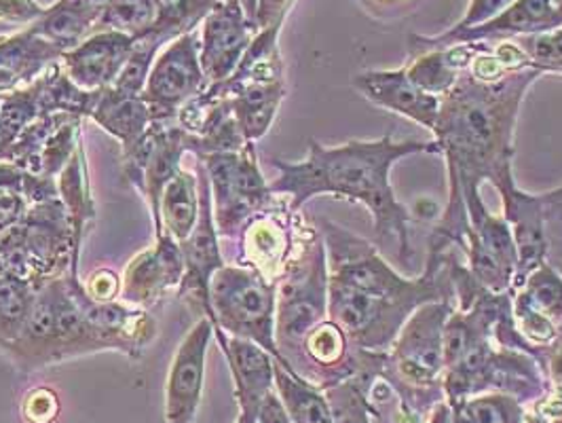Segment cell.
Listing matches in <instances>:
<instances>
[{
  "label": "cell",
  "mask_w": 562,
  "mask_h": 423,
  "mask_svg": "<svg viewBox=\"0 0 562 423\" xmlns=\"http://www.w3.org/2000/svg\"><path fill=\"white\" fill-rule=\"evenodd\" d=\"M79 260L81 254L59 198L32 205L22 223L0 233V269L38 288L66 274L79 276Z\"/></svg>",
  "instance_id": "cell-5"
},
{
  "label": "cell",
  "mask_w": 562,
  "mask_h": 423,
  "mask_svg": "<svg viewBox=\"0 0 562 423\" xmlns=\"http://www.w3.org/2000/svg\"><path fill=\"white\" fill-rule=\"evenodd\" d=\"M11 30H13L11 24H4V22H0V36H2V34H7V32H11Z\"/></svg>",
  "instance_id": "cell-44"
},
{
  "label": "cell",
  "mask_w": 562,
  "mask_h": 423,
  "mask_svg": "<svg viewBox=\"0 0 562 423\" xmlns=\"http://www.w3.org/2000/svg\"><path fill=\"white\" fill-rule=\"evenodd\" d=\"M353 87L374 107L402 114L429 132L438 123L442 98L419 89L408 79L406 68L362 73L353 77Z\"/></svg>",
  "instance_id": "cell-21"
},
{
  "label": "cell",
  "mask_w": 562,
  "mask_h": 423,
  "mask_svg": "<svg viewBox=\"0 0 562 423\" xmlns=\"http://www.w3.org/2000/svg\"><path fill=\"white\" fill-rule=\"evenodd\" d=\"M512 318L514 326L531 347H550L561 337V329L535 305L533 301L522 292L512 294Z\"/></svg>",
  "instance_id": "cell-33"
},
{
  "label": "cell",
  "mask_w": 562,
  "mask_h": 423,
  "mask_svg": "<svg viewBox=\"0 0 562 423\" xmlns=\"http://www.w3.org/2000/svg\"><path fill=\"white\" fill-rule=\"evenodd\" d=\"M136 49V41L123 32L100 30L61 56V66L72 84L85 91H102L113 87L127 59Z\"/></svg>",
  "instance_id": "cell-19"
},
{
  "label": "cell",
  "mask_w": 562,
  "mask_h": 423,
  "mask_svg": "<svg viewBox=\"0 0 562 423\" xmlns=\"http://www.w3.org/2000/svg\"><path fill=\"white\" fill-rule=\"evenodd\" d=\"M210 178L214 223L221 237L237 240L254 216L273 208V199L258 168L256 146L248 142L241 151L212 153L199 159Z\"/></svg>",
  "instance_id": "cell-7"
},
{
  "label": "cell",
  "mask_w": 562,
  "mask_h": 423,
  "mask_svg": "<svg viewBox=\"0 0 562 423\" xmlns=\"http://www.w3.org/2000/svg\"><path fill=\"white\" fill-rule=\"evenodd\" d=\"M2 354L24 372L64 363L57 329V280L38 288L22 333Z\"/></svg>",
  "instance_id": "cell-18"
},
{
  "label": "cell",
  "mask_w": 562,
  "mask_h": 423,
  "mask_svg": "<svg viewBox=\"0 0 562 423\" xmlns=\"http://www.w3.org/2000/svg\"><path fill=\"white\" fill-rule=\"evenodd\" d=\"M256 423H292L276 390L262 400V404H260V409H258Z\"/></svg>",
  "instance_id": "cell-41"
},
{
  "label": "cell",
  "mask_w": 562,
  "mask_h": 423,
  "mask_svg": "<svg viewBox=\"0 0 562 423\" xmlns=\"http://www.w3.org/2000/svg\"><path fill=\"white\" fill-rule=\"evenodd\" d=\"M59 415V398L49 388H34L24 396L22 418L26 423H54Z\"/></svg>",
  "instance_id": "cell-37"
},
{
  "label": "cell",
  "mask_w": 562,
  "mask_h": 423,
  "mask_svg": "<svg viewBox=\"0 0 562 423\" xmlns=\"http://www.w3.org/2000/svg\"><path fill=\"white\" fill-rule=\"evenodd\" d=\"M11 148H13V138L7 134V130H4V125L0 121V162L7 164Z\"/></svg>",
  "instance_id": "cell-43"
},
{
  "label": "cell",
  "mask_w": 562,
  "mask_h": 423,
  "mask_svg": "<svg viewBox=\"0 0 562 423\" xmlns=\"http://www.w3.org/2000/svg\"><path fill=\"white\" fill-rule=\"evenodd\" d=\"M457 297L425 303L395 337L390 363L402 381L413 388H434L445 377V326Z\"/></svg>",
  "instance_id": "cell-9"
},
{
  "label": "cell",
  "mask_w": 562,
  "mask_h": 423,
  "mask_svg": "<svg viewBox=\"0 0 562 423\" xmlns=\"http://www.w3.org/2000/svg\"><path fill=\"white\" fill-rule=\"evenodd\" d=\"M184 276L180 244L168 235L155 237V246L136 254L121 278V299L134 308H153L169 290L178 288Z\"/></svg>",
  "instance_id": "cell-16"
},
{
  "label": "cell",
  "mask_w": 562,
  "mask_h": 423,
  "mask_svg": "<svg viewBox=\"0 0 562 423\" xmlns=\"http://www.w3.org/2000/svg\"><path fill=\"white\" fill-rule=\"evenodd\" d=\"M61 56V52L32 29L0 38V93L32 84Z\"/></svg>",
  "instance_id": "cell-23"
},
{
  "label": "cell",
  "mask_w": 562,
  "mask_h": 423,
  "mask_svg": "<svg viewBox=\"0 0 562 423\" xmlns=\"http://www.w3.org/2000/svg\"><path fill=\"white\" fill-rule=\"evenodd\" d=\"M520 290L562 331V274L559 267L543 263L527 278Z\"/></svg>",
  "instance_id": "cell-34"
},
{
  "label": "cell",
  "mask_w": 562,
  "mask_h": 423,
  "mask_svg": "<svg viewBox=\"0 0 562 423\" xmlns=\"http://www.w3.org/2000/svg\"><path fill=\"white\" fill-rule=\"evenodd\" d=\"M104 2L106 0H59L30 29L52 43L57 52L66 54L79 47L87 34L95 30Z\"/></svg>",
  "instance_id": "cell-24"
},
{
  "label": "cell",
  "mask_w": 562,
  "mask_h": 423,
  "mask_svg": "<svg viewBox=\"0 0 562 423\" xmlns=\"http://www.w3.org/2000/svg\"><path fill=\"white\" fill-rule=\"evenodd\" d=\"M252 22L239 0H218L205 15L199 62L207 85L225 84L237 70L254 41Z\"/></svg>",
  "instance_id": "cell-13"
},
{
  "label": "cell",
  "mask_w": 562,
  "mask_h": 423,
  "mask_svg": "<svg viewBox=\"0 0 562 423\" xmlns=\"http://www.w3.org/2000/svg\"><path fill=\"white\" fill-rule=\"evenodd\" d=\"M504 219L512 229L514 246L518 254V267L512 282V294L522 288L527 278L537 267L548 263V214L543 196H531L520 191L516 185L507 187L502 193Z\"/></svg>",
  "instance_id": "cell-17"
},
{
  "label": "cell",
  "mask_w": 562,
  "mask_h": 423,
  "mask_svg": "<svg viewBox=\"0 0 562 423\" xmlns=\"http://www.w3.org/2000/svg\"><path fill=\"white\" fill-rule=\"evenodd\" d=\"M38 286L0 269V352L22 333Z\"/></svg>",
  "instance_id": "cell-30"
},
{
  "label": "cell",
  "mask_w": 562,
  "mask_h": 423,
  "mask_svg": "<svg viewBox=\"0 0 562 423\" xmlns=\"http://www.w3.org/2000/svg\"><path fill=\"white\" fill-rule=\"evenodd\" d=\"M452 423H522L520 400L512 394L468 396L449 402Z\"/></svg>",
  "instance_id": "cell-31"
},
{
  "label": "cell",
  "mask_w": 562,
  "mask_h": 423,
  "mask_svg": "<svg viewBox=\"0 0 562 423\" xmlns=\"http://www.w3.org/2000/svg\"><path fill=\"white\" fill-rule=\"evenodd\" d=\"M199 219L193 233L180 244L184 256V276L178 286V294L195 310L212 320L210 283L218 269L225 267V258L218 246V231L214 223V205L210 178L198 159Z\"/></svg>",
  "instance_id": "cell-11"
},
{
  "label": "cell",
  "mask_w": 562,
  "mask_h": 423,
  "mask_svg": "<svg viewBox=\"0 0 562 423\" xmlns=\"http://www.w3.org/2000/svg\"><path fill=\"white\" fill-rule=\"evenodd\" d=\"M276 392L292 423H335L326 394L276 360Z\"/></svg>",
  "instance_id": "cell-29"
},
{
  "label": "cell",
  "mask_w": 562,
  "mask_h": 423,
  "mask_svg": "<svg viewBox=\"0 0 562 423\" xmlns=\"http://www.w3.org/2000/svg\"><path fill=\"white\" fill-rule=\"evenodd\" d=\"M541 75L537 68H522L509 70L495 81H482L463 70L454 87L442 96L434 136L447 157L450 198L429 244L463 248L470 231L463 198L470 191H480L484 180L497 187L499 193L516 185L512 174L514 127L527 91Z\"/></svg>",
  "instance_id": "cell-1"
},
{
  "label": "cell",
  "mask_w": 562,
  "mask_h": 423,
  "mask_svg": "<svg viewBox=\"0 0 562 423\" xmlns=\"http://www.w3.org/2000/svg\"><path fill=\"white\" fill-rule=\"evenodd\" d=\"M419 153H440L438 144L425 141H351L340 146H322L310 141V155L299 164L273 159L280 176L269 185L271 193L288 198L290 212H299L317 196L349 199L368 208L379 242H397L400 260L413 256L411 221L413 214L395 198L390 180L400 159Z\"/></svg>",
  "instance_id": "cell-3"
},
{
  "label": "cell",
  "mask_w": 562,
  "mask_h": 423,
  "mask_svg": "<svg viewBox=\"0 0 562 423\" xmlns=\"http://www.w3.org/2000/svg\"><path fill=\"white\" fill-rule=\"evenodd\" d=\"M47 9L34 0H0V22L4 24H34Z\"/></svg>",
  "instance_id": "cell-39"
},
{
  "label": "cell",
  "mask_w": 562,
  "mask_h": 423,
  "mask_svg": "<svg viewBox=\"0 0 562 423\" xmlns=\"http://www.w3.org/2000/svg\"><path fill=\"white\" fill-rule=\"evenodd\" d=\"M207 87L199 62V38L195 30L169 43L164 54L155 57L142 98L153 121H176L180 109Z\"/></svg>",
  "instance_id": "cell-10"
},
{
  "label": "cell",
  "mask_w": 562,
  "mask_h": 423,
  "mask_svg": "<svg viewBox=\"0 0 562 423\" xmlns=\"http://www.w3.org/2000/svg\"><path fill=\"white\" fill-rule=\"evenodd\" d=\"M328 256V320L358 349L385 354L425 303L454 297L447 251L431 248L422 278L406 280L376 246L333 221H319Z\"/></svg>",
  "instance_id": "cell-2"
},
{
  "label": "cell",
  "mask_w": 562,
  "mask_h": 423,
  "mask_svg": "<svg viewBox=\"0 0 562 423\" xmlns=\"http://www.w3.org/2000/svg\"><path fill=\"white\" fill-rule=\"evenodd\" d=\"M548 423H562V415L561 418H552V420H548Z\"/></svg>",
  "instance_id": "cell-45"
},
{
  "label": "cell",
  "mask_w": 562,
  "mask_h": 423,
  "mask_svg": "<svg viewBox=\"0 0 562 423\" xmlns=\"http://www.w3.org/2000/svg\"><path fill=\"white\" fill-rule=\"evenodd\" d=\"M527 54L531 66L541 73H562V26L561 29L518 36L514 38Z\"/></svg>",
  "instance_id": "cell-35"
},
{
  "label": "cell",
  "mask_w": 562,
  "mask_h": 423,
  "mask_svg": "<svg viewBox=\"0 0 562 423\" xmlns=\"http://www.w3.org/2000/svg\"><path fill=\"white\" fill-rule=\"evenodd\" d=\"M87 294L93 301L100 303H109V301H116V297H121V278L109 271V269H98L93 271L87 282L83 283Z\"/></svg>",
  "instance_id": "cell-40"
},
{
  "label": "cell",
  "mask_w": 562,
  "mask_h": 423,
  "mask_svg": "<svg viewBox=\"0 0 562 423\" xmlns=\"http://www.w3.org/2000/svg\"><path fill=\"white\" fill-rule=\"evenodd\" d=\"M561 0H514L504 13H499L497 18H493L482 26L468 30L452 29L431 38L413 36L411 49H413V56H417L427 49H440L457 43L506 41V38H518V36L561 29Z\"/></svg>",
  "instance_id": "cell-12"
},
{
  "label": "cell",
  "mask_w": 562,
  "mask_h": 423,
  "mask_svg": "<svg viewBox=\"0 0 562 423\" xmlns=\"http://www.w3.org/2000/svg\"><path fill=\"white\" fill-rule=\"evenodd\" d=\"M276 303L278 282L246 265H225L210 283L214 329L252 341L283 365L276 343Z\"/></svg>",
  "instance_id": "cell-6"
},
{
  "label": "cell",
  "mask_w": 562,
  "mask_h": 423,
  "mask_svg": "<svg viewBox=\"0 0 562 423\" xmlns=\"http://www.w3.org/2000/svg\"><path fill=\"white\" fill-rule=\"evenodd\" d=\"M212 337L214 322L207 315H201L178 345L166 381V423H193L198 420Z\"/></svg>",
  "instance_id": "cell-14"
},
{
  "label": "cell",
  "mask_w": 562,
  "mask_h": 423,
  "mask_svg": "<svg viewBox=\"0 0 562 423\" xmlns=\"http://www.w3.org/2000/svg\"><path fill=\"white\" fill-rule=\"evenodd\" d=\"M514 0H470L465 18L454 26L457 30L474 29L491 22L499 13H504Z\"/></svg>",
  "instance_id": "cell-38"
},
{
  "label": "cell",
  "mask_w": 562,
  "mask_h": 423,
  "mask_svg": "<svg viewBox=\"0 0 562 423\" xmlns=\"http://www.w3.org/2000/svg\"><path fill=\"white\" fill-rule=\"evenodd\" d=\"M155 20H157L155 0H106L95 32L114 30L136 41L153 29Z\"/></svg>",
  "instance_id": "cell-32"
},
{
  "label": "cell",
  "mask_w": 562,
  "mask_h": 423,
  "mask_svg": "<svg viewBox=\"0 0 562 423\" xmlns=\"http://www.w3.org/2000/svg\"><path fill=\"white\" fill-rule=\"evenodd\" d=\"M56 198V178L36 176L0 162V233L22 223L32 205Z\"/></svg>",
  "instance_id": "cell-26"
},
{
  "label": "cell",
  "mask_w": 562,
  "mask_h": 423,
  "mask_svg": "<svg viewBox=\"0 0 562 423\" xmlns=\"http://www.w3.org/2000/svg\"><path fill=\"white\" fill-rule=\"evenodd\" d=\"M237 240L241 242V258L237 265L252 267L267 280L278 282L283 265L294 248L296 235L290 223L271 208L254 216Z\"/></svg>",
  "instance_id": "cell-22"
},
{
  "label": "cell",
  "mask_w": 562,
  "mask_h": 423,
  "mask_svg": "<svg viewBox=\"0 0 562 423\" xmlns=\"http://www.w3.org/2000/svg\"><path fill=\"white\" fill-rule=\"evenodd\" d=\"M548 372H550V379H552L554 388L562 392V347L552 349V354L548 358Z\"/></svg>",
  "instance_id": "cell-42"
},
{
  "label": "cell",
  "mask_w": 562,
  "mask_h": 423,
  "mask_svg": "<svg viewBox=\"0 0 562 423\" xmlns=\"http://www.w3.org/2000/svg\"><path fill=\"white\" fill-rule=\"evenodd\" d=\"M328 318V256L319 231L301 226L294 248L288 256L276 303V343L283 367L292 358L311 331Z\"/></svg>",
  "instance_id": "cell-4"
},
{
  "label": "cell",
  "mask_w": 562,
  "mask_h": 423,
  "mask_svg": "<svg viewBox=\"0 0 562 423\" xmlns=\"http://www.w3.org/2000/svg\"><path fill=\"white\" fill-rule=\"evenodd\" d=\"M326 398L335 423H370L364 392L358 381L342 379L340 383L326 388Z\"/></svg>",
  "instance_id": "cell-36"
},
{
  "label": "cell",
  "mask_w": 562,
  "mask_h": 423,
  "mask_svg": "<svg viewBox=\"0 0 562 423\" xmlns=\"http://www.w3.org/2000/svg\"><path fill=\"white\" fill-rule=\"evenodd\" d=\"M56 180L59 199H61V203L66 208L68 221H70V226H72L77 253L81 254L87 226L95 216V205H93L91 191H89V180H87L83 144L77 148V153L66 164V168L59 171Z\"/></svg>",
  "instance_id": "cell-28"
},
{
  "label": "cell",
  "mask_w": 562,
  "mask_h": 423,
  "mask_svg": "<svg viewBox=\"0 0 562 423\" xmlns=\"http://www.w3.org/2000/svg\"><path fill=\"white\" fill-rule=\"evenodd\" d=\"M89 119L121 142V151L134 146L153 125V116L142 93H121L114 87L100 91L98 104Z\"/></svg>",
  "instance_id": "cell-25"
},
{
  "label": "cell",
  "mask_w": 562,
  "mask_h": 423,
  "mask_svg": "<svg viewBox=\"0 0 562 423\" xmlns=\"http://www.w3.org/2000/svg\"><path fill=\"white\" fill-rule=\"evenodd\" d=\"M75 299L100 352H121L130 358H140L157 335V324L148 311L119 301H93L79 278L75 280Z\"/></svg>",
  "instance_id": "cell-15"
},
{
  "label": "cell",
  "mask_w": 562,
  "mask_h": 423,
  "mask_svg": "<svg viewBox=\"0 0 562 423\" xmlns=\"http://www.w3.org/2000/svg\"><path fill=\"white\" fill-rule=\"evenodd\" d=\"M214 335L231 368L235 398L239 404V420L256 423L262 400L276 390V358L252 341L231 337L221 329H214Z\"/></svg>",
  "instance_id": "cell-20"
},
{
  "label": "cell",
  "mask_w": 562,
  "mask_h": 423,
  "mask_svg": "<svg viewBox=\"0 0 562 423\" xmlns=\"http://www.w3.org/2000/svg\"><path fill=\"white\" fill-rule=\"evenodd\" d=\"M184 153H189V132L176 121H153L140 141L123 151V178L146 199L153 214L155 237L164 233L159 201L169 180L182 169Z\"/></svg>",
  "instance_id": "cell-8"
},
{
  "label": "cell",
  "mask_w": 562,
  "mask_h": 423,
  "mask_svg": "<svg viewBox=\"0 0 562 423\" xmlns=\"http://www.w3.org/2000/svg\"><path fill=\"white\" fill-rule=\"evenodd\" d=\"M159 219L164 233L171 235L178 244L193 233L199 219L198 174L182 168L169 180L159 201Z\"/></svg>",
  "instance_id": "cell-27"
},
{
  "label": "cell",
  "mask_w": 562,
  "mask_h": 423,
  "mask_svg": "<svg viewBox=\"0 0 562 423\" xmlns=\"http://www.w3.org/2000/svg\"><path fill=\"white\" fill-rule=\"evenodd\" d=\"M561 9H562V0H561Z\"/></svg>",
  "instance_id": "cell-48"
},
{
  "label": "cell",
  "mask_w": 562,
  "mask_h": 423,
  "mask_svg": "<svg viewBox=\"0 0 562 423\" xmlns=\"http://www.w3.org/2000/svg\"><path fill=\"white\" fill-rule=\"evenodd\" d=\"M235 423H248V422H244V420H239V418H237V422Z\"/></svg>",
  "instance_id": "cell-47"
},
{
  "label": "cell",
  "mask_w": 562,
  "mask_h": 423,
  "mask_svg": "<svg viewBox=\"0 0 562 423\" xmlns=\"http://www.w3.org/2000/svg\"><path fill=\"white\" fill-rule=\"evenodd\" d=\"M552 193H557V196H562V187H559L557 191H552Z\"/></svg>",
  "instance_id": "cell-46"
}]
</instances>
